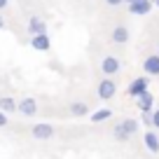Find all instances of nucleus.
<instances>
[{
    "label": "nucleus",
    "instance_id": "f257e3e1",
    "mask_svg": "<svg viewBox=\"0 0 159 159\" xmlns=\"http://www.w3.org/2000/svg\"><path fill=\"white\" fill-rule=\"evenodd\" d=\"M138 131V122L136 119H131V117H126V119H122V122H117L115 124V129H112V136H115V140H129L131 136Z\"/></svg>",
    "mask_w": 159,
    "mask_h": 159
},
{
    "label": "nucleus",
    "instance_id": "f03ea898",
    "mask_svg": "<svg viewBox=\"0 0 159 159\" xmlns=\"http://www.w3.org/2000/svg\"><path fill=\"white\" fill-rule=\"evenodd\" d=\"M96 94H98V98L110 101L115 94H117V82H115V80H110V77L101 80V82H98V89H96Z\"/></svg>",
    "mask_w": 159,
    "mask_h": 159
},
{
    "label": "nucleus",
    "instance_id": "7ed1b4c3",
    "mask_svg": "<svg viewBox=\"0 0 159 159\" xmlns=\"http://www.w3.org/2000/svg\"><path fill=\"white\" fill-rule=\"evenodd\" d=\"M150 89V80L145 77V75H140V77H136L134 82L129 84V89H126V94L131 96V98H138L140 94H145V91Z\"/></svg>",
    "mask_w": 159,
    "mask_h": 159
},
{
    "label": "nucleus",
    "instance_id": "20e7f679",
    "mask_svg": "<svg viewBox=\"0 0 159 159\" xmlns=\"http://www.w3.org/2000/svg\"><path fill=\"white\" fill-rule=\"evenodd\" d=\"M30 134H33V138H38V140H49L52 136H54V126L47 124V122H40V124H35L33 129H30Z\"/></svg>",
    "mask_w": 159,
    "mask_h": 159
},
{
    "label": "nucleus",
    "instance_id": "39448f33",
    "mask_svg": "<svg viewBox=\"0 0 159 159\" xmlns=\"http://www.w3.org/2000/svg\"><path fill=\"white\" fill-rule=\"evenodd\" d=\"M152 7H154V0H138V2H131V5H129V14L145 16V14H150Z\"/></svg>",
    "mask_w": 159,
    "mask_h": 159
},
{
    "label": "nucleus",
    "instance_id": "423d86ee",
    "mask_svg": "<svg viewBox=\"0 0 159 159\" xmlns=\"http://www.w3.org/2000/svg\"><path fill=\"white\" fill-rule=\"evenodd\" d=\"M30 47L35 52H49L52 47V38L47 33H40V35H30Z\"/></svg>",
    "mask_w": 159,
    "mask_h": 159
},
{
    "label": "nucleus",
    "instance_id": "0eeeda50",
    "mask_svg": "<svg viewBox=\"0 0 159 159\" xmlns=\"http://www.w3.org/2000/svg\"><path fill=\"white\" fill-rule=\"evenodd\" d=\"M119 68H122V63H119L117 56H103V61H101V70H103V75H117Z\"/></svg>",
    "mask_w": 159,
    "mask_h": 159
},
{
    "label": "nucleus",
    "instance_id": "6e6552de",
    "mask_svg": "<svg viewBox=\"0 0 159 159\" xmlns=\"http://www.w3.org/2000/svg\"><path fill=\"white\" fill-rule=\"evenodd\" d=\"M16 110L24 117H33V115H38V103H35V98H21L16 103Z\"/></svg>",
    "mask_w": 159,
    "mask_h": 159
},
{
    "label": "nucleus",
    "instance_id": "1a4fd4ad",
    "mask_svg": "<svg viewBox=\"0 0 159 159\" xmlns=\"http://www.w3.org/2000/svg\"><path fill=\"white\" fill-rule=\"evenodd\" d=\"M143 70L145 75H159V54H150L143 61Z\"/></svg>",
    "mask_w": 159,
    "mask_h": 159
},
{
    "label": "nucleus",
    "instance_id": "9d476101",
    "mask_svg": "<svg viewBox=\"0 0 159 159\" xmlns=\"http://www.w3.org/2000/svg\"><path fill=\"white\" fill-rule=\"evenodd\" d=\"M110 38H112L115 45H126V42H129V28H126V26H115Z\"/></svg>",
    "mask_w": 159,
    "mask_h": 159
},
{
    "label": "nucleus",
    "instance_id": "9b49d317",
    "mask_svg": "<svg viewBox=\"0 0 159 159\" xmlns=\"http://www.w3.org/2000/svg\"><path fill=\"white\" fill-rule=\"evenodd\" d=\"M28 33H30V35L47 33V21L40 19V16H30V19H28Z\"/></svg>",
    "mask_w": 159,
    "mask_h": 159
},
{
    "label": "nucleus",
    "instance_id": "f8f14e48",
    "mask_svg": "<svg viewBox=\"0 0 159 159\" xmlns=\"http://www.w3.org/2000/svg\"><path fill=\"white\" fill-rule=\"evenodd\" d=\"M136 103H138V110H140V112H152V105H154V96L150 94V89H148L145 94H140L138 98H136Z\"/></svg>",
    "mask_w": 159,
    "mask_h": 159
},
{
    "label": "nucleus",
    "instance_id": "ddd939ff",
    "mask_svg": "<svg viewBox=\"0 0 159 159\" xmlns=\"http://www.w3.org/2000/svg\"><path fill=\"white\" fill-rule=\"evenodd\" d=\"M145 148H148L152 154L159 152V136L154 134V131H145Z\"/></svg>",
    "mask_w": 159,
    "mask_h": 159
},
{
    "label": "nucleus",
    "instance_id": "4468645a",
    "mask_svg": "<svg viewBox=\"0 0 159 159\" xmlns=\"http://www.w3.org/2000/svg\"><path fill=\"white\" fill-rule=\"evenodd\" d=\"M70 115L73 117H84V115H89V105L82 103V101H75V103H70Z\"/></svg>",
    "mask_w": 159,
    "mask_h": 159
},
{
    "label": "nucleus",
    "instance_id": "2eb2a0df",
    "mask_svg": "<svg viewBox=\"0 0 159 159\" xmlns=\"http://www.w3.org/2000/svg\"><path fill=\"white\" fill-rule=\"evenodd\" d=\"M110 115H112V110H110V108H98L96 112H91V122H94V124L105 122V119H110Z\"/></svg>",
    "mask_w": 159,
    "mask_h": 159
},
{
    "label": "nucleus",
    "instance_id": "dca6fc26",
    "mask_svg": "<svg viewBox=\"0 0 159 159\" xmlns=\"http://www.w3.org/2000/svg\"><path fill=\"white\" fill-rule=\"evenodd\" d=\"M0 110H2V112H14V110H16V101L2 96V98H0Z\"/></svg>",
    "mask_w": 159,
    "mask_h": 159
},
{
    "label": "nucleus",
    "instance_id": "f3484780",
    "mask_svg": "<svg viewBox=\"0 0 159 159\" xmlns=\"http://www.w3.org/2000/svg\"><path fill=\"white\" fill-rule=\"evenodd\" d=\"M143 124L145 126H152V112H143Z\"/></svg>",
    "mask_w": 159,
    "mask_h": 159
},
{
    "label": "nucleus",
    "instance_id": "a211bd4d",
    "mask_svg": "<svg viewBox=\"0 0 159 159\" xmlns=\"http://www.w3.org/2000/svg\"><path fill=\"white\" fill-rule=\"evenodd\" d=\"M152 126L159 129V110H152Z\"/></svg>",
    "mask_w": 159,
    "mask_h": 159
},
{
    "label": "nucleus",
    "instance_id": "6ab92c4d",
    "mask_svg": "<svg viewBox=\"0 0 159 159\" xmlns=\"http://www.w3.org/2000/svg\"><path fill=\"white\" fill-rule=\"evenodd\" d=\"M0 126H7V115L0 110Z\"/></svg>",
    "mask_w": 159,
    "mask_h": 159
},
{
    "label": "nucleus",
    "instance_id": "aec40b11",
    "mask_svg": "<svg viewBox=\"0 0 159 159\" xmlns=\"http://www.w3.org/2000/svg\"><path fill=\"white\" fill-rule=\"evenodd\" d=\"M105 2H108L110 7H117V5H122V2H124V0H105Z\"/></svg>",
    "mask_w": 159,
    "mask_h": 159
},
{
    "label": "nucleus",
    "instance_id": "412c9836",
    "mask_svg": "<svg viewBox=\"0 0 159 159\" xmlns=\"http://www.w3.org/2000/svg\"><path fill=\"white\" fill-rule=\"evenodd\" d=\"M7 5H10V0H0V10H5Z\"/></svg>",
    "mask_w": 159,
    "mask_h": 159
},
{
    "label": "nucleus",
    "instance_id": "4be33fe9",
    "mask_svg": "<svg viewBox=\"0 0 159 159\" xmlns=\"http://www.w3.org/2000/svg\"><path fill=\"white\" fill-rule=\"evenodd\" d=\"M5 28V19H2V14H0V30Z\"/></svg>",
    "mask_w": 159,
    "mask_h": 159
},
{
    "label": "nucleus",
    "instance_id": "5701e85b",
    "mask_svg": "<svg viewBox=\"0 0 159 159\" xmlns=\"http://www.w3.org/2000/svg\"><path fill=\"white\" fill-rule=\"evenodd\" d=\"M126 2H129V5H131V2H138V0H126Z\"/></svg>",
    "mask_w": 159,
    "mask_h": 159
},
{
    "label": "nucleus",
    "instance_id": "b1692460",
    "mask_svg": "<svg viewBox=\"0 0 159 159\" xmlns=\"http://www.w3.org/2000/svg\"><path fill=\"white\" fill-rule=\"evenodd\" d=\"M154 7H159V0H154Z\"/></svg>",
    "mask_w": 159,
    "mask_h": 159
},
{
    "label": "nucleus",
    "instance_id": "393cba45",
    "mask_svg": "<svg viewBox=\"0 0 159 159\" xmlns=\"http://www.w3.org/2000/svg\"><path fill=\"white\" fill-rule=\"evenodd\" d=\"M157 54H159V52H157Z\"/></svg>",
    "mask_w": 159,
    "mask_h": 159
}]
</instances>
